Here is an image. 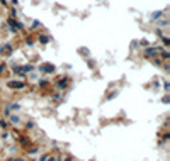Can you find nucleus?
I'll return each mask as SVG.
<instances>
[{
    "instance_id": "nucleus-3",
    "label": "nucleus",
    "mask_w": 170,
    "mask_h": 161,
    "mask_svg": "<svg viewBox=\"0 0 170 161\" xmlns=\"http://www.w3.org/2000/svg\"><path fill=\"white\" fill-rule=\"evenodd\" d=\"M12 53H14L12 44H7V42H5V44L0 46V54H2V56H10Z\"/></svg>"
},
{
    "instance_id": "nucleus-5",
    "label": "nucleus",
    "mask_w": 170,
    "mask_h": 161,
    "mask_svg": "<svg viewBox=\"0 0 170 161\" xmlns=\"http://www.w3.org/2000/svg\"><path fill=\"white\" fill-rule=\"evenodd\" d=\"M162 15H163V12L156 10V12H153V14H151V19H153V21H158V19L162 17Z\"/></svg>"
},
{
    "instance_id": "nucleus-2",
    "label": "nucleus",
    "mask_w": 170,
    "mask_h": 161,
    "mask_svg": "<svg viewBox=\"0 0 170 161\" xmlns=\"http://www.w3.org/2000/svg\"><path fill=\"white\" fill-rule=\"evenodd\" d=\"M37 71L44 73V75H53V73H56V66H54L53 63H41V65L37 66Z\"/></svg>"
},
{
    "instance_id": "nucleus-1",
    "label": "nucleus",
    "mask_w": 170,
    "mask_h": 161,
    "mask_svg": "<svg viewBox=\"0 0 170 161\" xmlns=\"http://www.w3.org/2000/svg\"><path fill=\"white\" fill-rule=\"evenodd\" d=\"M160 51H162V48H158V46H146L145 49H143V54L146 56V58H158L160 56Z\"/></svg>"
},
{
    "instance_id": "nucleus-4",
    "label": "nucleus",
    "mask_w": 170,
    "mask_h": 161,
    "mask_svg": "<svg viewBox=\"0 0 170 161\" xmlns=\"http://www.w3.org/2000/svg\"><path fill=\"white\" fill-rule=\"evenodd\" d=\"M37 41H39L41 44H49V42H51V36L49 34H39V36H37Z\"/></svg>"
},
{
    "instance_id": "nucleus-6",
    "label": "nucleus",
    "mask_w": 170,
    "mask_h": 161,
    "mask_svg": "<svg viewBox=\"0 0 170 161\" xmlns=\"http://www.w3.org/2000/svg\"><path fill=\"white\" fill-rule=\"evenodd\" d=\"M39 26H41V22H39V21H32V26H31V27H32V29H37Z\"/></svg>"
}]
</instances>
